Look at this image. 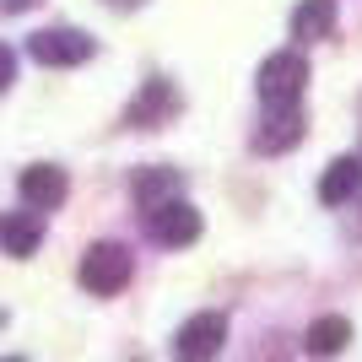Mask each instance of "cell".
Returning <instances> with one entry per match:
<instances>
[{"label":"cell","instance_id":"6da1fadb","mask_svg":"<svg viewBox=\"0 0 362 362\" xmlns=\"http://www.w3.org/2000/svg\"><path fill=\"white\" fill-rule=\"evenodd\" d=\"M255 87H259V103H265V108L298 103L303 87H308V60H303L298 49H281V54H271V60L259 65Z\"/></svg>","mask_w":362,"mask_h":362},{"label":"cell","instance_id":"7a4b0ae2","mask_svg":"<svg viewBox=\"0 0 362 362\" xmlns=\"http://www.w3.org/2000/svg\"><path fill=\"white\" fill-rule=\"evenodd\" d=\"M130 276H136V259L124 243H92L81 255V287L98 298H114L119 287H130Z\"/></svg>","mask_w":362,"mask_h":362},{"label":"cell","instance_id":"3957f363","mask_svg":"<svg viewBox=\"0 0 362 362\" xmlns=\"http://www.w3.org/2000/svg\"><path fill=\"white\" fill-rule=\"evenodd\" d=\"M92 38L87 33H76V28H44V33H33L28 38V54L38 65H54V71H71V65L92 60Z\"/></svg>","mask_w":362,"mask_h":362},{"label":"cell","instance_id":"277c9868","mask_svg":"<svg viewBox=\"0 0 362 362\" xmlns=\"http://www.w3.org/2000/svg\"><path fill=\"white\" fill-rule=\"evenodd\" d=\"M222 341H227V314L206 308V314H195V319H184V325H179L173 351H179L184 362H206V357H216V351H222Z\"/></svg>","mask_w":362,"mask_h":362},{"label":"cell","instance_id":"5b68a950","mask_svg":"<svg viewBox=\"0 0 362 362\" xmlns=\"http://www.w3.org/2000/svg\"><path fill=\"white\" fill-rule=\"evenodd\" d=\"M146 227L163 249H189L200 238V211L179 195V200H168V206H157V211H146Z\"/></svg>","mask_w":362,"mask_h":362},{"label":"cell","instance_id":"8992f818","mask_svg":"<svg viewBox=\"0 0 362 362\" xmlns=\"http://www.w3.org/2000/svg\"><path fill=\"white\" fill-rule=\"evenodd\" d=\"M16 195L28 200V206H38V211H60L65 195H71V179H65V168H54V163H33V168H22V179H16Z\"/></svg>","mask_w":362,"mask_h":362},{"label":"cell","instance_id":"52a82bcc","mask_svg":"<svg viewBox=\"0 0 362 362\" xmlns=\"http://www.w3.org/2000/svg\"><path fill=\"white\" fill-rule=\"evenodd\" d=\"M179 108H184L179 87H173V81H163V76H151L146 87H141V98L130 103V114H124V119L136 124V130H157V124H168Z\"/></svg>","mask_w":362,"mask_h":362},{"label":"cell","instance_id":"ba28073f","mask_svg":"<svg viewBox=\"0 0 362 362\" xmlns=\"http://www.w3.org/2000/svg\"><path fill=\"white\" fill-rule=\"evenodd\" d=\"M303 136H308V124H303L298 103H287V108H271V114L259 119V130H255V151H265V157H276V151L298 146Z\"/></svg>","mask_w":362,"mask_h":362},{"label":"cell","instance_id":"9c48e42d","mask_svg":"<svg viewBox=\"0 0 362 362\" xmlns=\"http://www.w3.org/2000/svg\"><path fill=\"white\" fill-rule=\"evenodd\" d=\"M0 243H6V255L11 259H28L38 243H44V211L28 206V211H6L0 216Z\"/></svg>","mask_w":362,"mask_h":362},{"label":"cell","instance_id":"30bf717a","mask_svg":"<svg viewBox=\"0 0 362 362\" xmlns=\"http://www.w3.org/2000/svg\"><path fill=\"white\" fill-rule=\"evenodd\" d=\"M130 195H136L141 211H157V206H168V200L184 195V179L173 173V168H141L136 184H130Z\"/></svg>","mask_w":362,"mask_h":362},{"label":"cell","instance_id":"8fae6325","mask_svg":"<svg viewBox=\"0 0 362 362\" xmlns=\"http://www.w3.org/2000/svg\"><path fill=\"white\" fill-rule=\"evenodd\" d=\"M357 189H362V157H335L325 168V179H319V200L325 206H346Z\"/></svg>","mask_w":362,"mask_h":362},{"label":"cell","instance_id":"7c38bea8","mask_svg":"<svg viewBox=\"0 0 362 362\" xmlns=\"http://www.w3.org/2000/svg\"><path fill=\"white\" fill-rule=\"evenodd\" d=\"M335 33V0H303L292 11V38L298 44H314V38H330Z\"/></svg>","mask_w":362,"mask_h":362},{"label":"cell","instance_id":"4fadbf2b","mask_svg":"<svg viewBox=\"0 0 362 362\" xmlns=\"http://www.w3.org/2000/svg\"><path fill=\"white\" fill-rule=\"evenodd\" d=\"M346 346H351V325L341 314H325V319L308 325V351L314 357H335V351H346Z\"/></svg>","mask_w":362,"mask_h":362},{"label":"cell","instance_id":"5bb4252c","mask_svg":"<svg viewBox=\"0 0 362 362\" xmlns=\"http://www.w3.org/2000/svg\"><path fill=\"white\" fill-rule=\"evenodd\" d=\"M0 6H6V11H11V16H22V11H28V6H33V0H0Z\"/></svg>","mask_w":362,"mask_h":362},{"label":"cell","instance_id":"9a60e30c","mask_svg":"<svg viewBox=\"0 0 362 362\" xmlns=\"http://www.w3.org/2000/svg\"><path fill=\"white\" fill-rule=\"evenodd\" d=\"M114 11H136V6H146V0H108Z\"/></svg>","mask_w":362,"mask_h":362}]
</instances>
